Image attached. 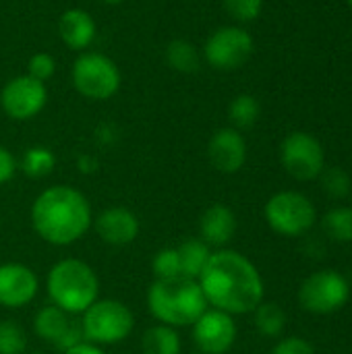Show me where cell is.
<instances>
[{
	"label": "cell",
	"mask_w": 352,
	"mask_h": 354,
	"mask_svg": "<svg viewBox=\"0 0 352 354\" xmlns=\"http://www.w3.org/2000/svg\"><path fill=\"white\" fill-rule=\"evenodd\" d=\"M39 292L37 274L17 261L0 263V307L23 309L35 301Z\"/></svg>",
	"instance_id": "14"
},
{
	"label": "cell",
	"mask_w": 352,
	"mask_h": 354,
	"mask_svg": "<svg viewBox=\"0 0 352 354\" xmlns=\"http://www.w3.org/2000/svg\"><path fill=\"white\" fill-rule=\"evenodd\" d=\"M237 234V216L224 203L210 205L199 218V239L207 247L224 249Z\"/></svg>",
	"instance_id": "17"
},
{
	"label": "cell",
	"mask_w": 352,
	"mask_h": 354,
	"mask_svg": "<svg viewBox=\"0 0 352 354\" xmlns=\"http://www.w3.org/2000/svg\"><path fill=\"white\" fill-rule=\"evenodd\" d=\"M48 100V89L44 81L29 75H19L10 79L0 93V106L4 114L12 120H29L37 116Z\"/></svg>",
	"instance_id": "11"
},
{
	"label": "cell",
	"mask_w": 352,
	"mask_h": 354,
	"mask_svg": "<svg viewBox=\"0 0 352 354\" xmlns=\"http://www.w3.org/2000/svg\"><path fill=\"white\" fill-rule=\"evenodd\" d=\"M166 62L178 73H195L199 68V52L187 39H172L166 46Z\"/></svg>",
	"instance_id": "22"
},
{
	"label": "cell",
	"mask_w": 352,
	"mask_h": 354,
	"mask_svg": "<svg viewBox=\"0 0 352 354\" xmlns=\"http://www.w3.org/2000/svg\"><path fill=\"white\" fill-rule=\"evenodd\" d=\"M197 282L207 305L232 317L253 313L266 292L259 270L234 249L214 251Z\"/></svg>",
	"instance_id": "1"
},
{
	"label": "cell",
	"mask_w": 352,
	"mask_h": 354,
	"mask_svg": "<svg viewBox=\"0 0 352 354\" xmlns=\"http://www.w3.org/2000/svg\"><path fill=\"white\" fill-rule=\"evenodd\" d=\"M351 297L349 280L336 270H322L303 280L299 288V303L305 311L328 315L346 305Z\"/></svg>",
	"instance_id": "8"
},
{
	"label": "cell",
	"mask_w": 352,
	"mask_h": 354,
	"mask_svg": "<svg viewBox=\"0 0 352 354\" xmlns=\"http://www.w3.org/2000/svg\"><path fill=\"white\" fill-rule=\"evenodd\" d=\"M54 71H56V60L48 52H37L27 62V75L37 81L50 79L54 75Z\"/></svg>",
	"instance_id": "30"
},
{
	"label": "cell",
	"mask_w": 352,
	"mask_h": 354,
	"mask_svg": "<svg viewBox=\"0 0 352 354\" xmlns=\"http://www.w3.org/2000/svg\"><path fill=\"white\" fill-rule=\"evenodd\" d=\"M58 31H60L64 46L81 52L89 48L91 41L95 39V21L83 8H68L62 12L58 21Z\"/></svg>",
	"instance_id": "18"
},
{
	"label": "cell",
	"mask_w": 352,
	"mask_h": 354,
	"mask_svg": "<svg viewBox=\"0 0 352 354\" xmlns=\"http://www.w3.org/2000/svg\"><path fill=\"white\" fill-rule=\"evenodd\" d=\"M147 309L158 324L178 330L191 328L210 309V305L197 280L178 276L170 280H156L147 288Z\"/></svg>",
	"instance_id": "3"
},
{
	"label": "cell",
	"mask_w": 352,
	"mask_h": 354,
	"mask_svg": "<svg viewBox=\"0 0 352 354\" xmlns=\"http://www.w3.org/2000/svg\"><path fill=\"white\" fill-rule=\"evenodd\" d=\"M151 272L156 280H170L180 276V259L176 247H164L160 249L151 259Z\"/></svg>",
	"instance_id": "27"
},
{
	"label": "cell",
	"mask_w": 352,
	"mask_h": 354,
	"mask_svg": "<svg viewBox=\"0 0 352 354\" xmlns=\"http://www.w3.org/2000/svg\"><path fill=\"white\" fill-rule=\"evenodd\" d=\"M15 174H17V160L6 147L0 145V185H6L8 180H12Z\"/></svg>",
	"instance_id": "32"
},
{
	"label": "cell",
	"mask_w": 352,
	"mask_h": 354,
	"mask_svg": "<svg viewBox=\"0 0 352 354\" xmlns=\"http://www.w3.org/2000/svg\"><path fill=\"white\" fill-rule=\"evenodd\" d=\"M33 332L39 340L52 344L56 351L64 353L85 340L81 324L73 322L68 313L56 305H46L33 315Z\"/></svg>",
	"instance_id": "13"
},
{
	"label": "cell",
	"mask_w": 352,
	"mask_h": 354,
	"mask_svg": "<svg viewBox=\"0 0 352 354\" xmlns=\"http://www.w3.org/2000/svg\"><path fill=\"white\" fill-rule=\"evenodd\" d=\"M322 178V189L324 193H328L332 199H344L351 193V176L346 174V170L342 168H324V172L319 174Z\"/></svg>",
	"instance_id": "28"
},
{
	"label": "cell",
	"mask_w": 352,
	"mask_h": 354,
	"mask_svg": "<svg viewBox=\"0 0 352 354\" xmlns=\"http://www.w3.org/2000/svg\"><path fill=\"white\" fill-rule=\"evenodd\" d=\"M193 354H199V353H193Z\"/></svg>",
	"instance_id": "38"
},
{
	"label": "cell",
	"mask_w": 352,
	"mask_h": 354,
	"mask_svg": "<svg viewBox=\"0 0 352 354\" xmlns=\"http://www.w3.org/2000/svg\"><path fill=\"white\" fill-rule=\"evenodd\" d=\"M280 160L284 170L297 180L319 178L326 168V153L322 143L303 131H295L282 141Z\"/></svg>",
	"instance_id": "9"
},
{
	"label": "cell",
	"mask_w": 352,
	"mask_h": 354,
	"mask_svg": "<svg viewBox=\"0 0 352 354\" xmlns=\"http://www.w3.org/2000/svg\"><path fill=\"white\" fill-rule=\"evenodd\" d=\"M73 85L87 100H110L120 89V71L106 54L85 52L73 64Z\"/></svg>",
	"instance_id": "7"
},
{
	"label": "cell",
	"mask_w": 352,
	"mask_h": 354,
	"mask_svg": "<svg viewBox=\"0 0 352 354\" xmlns=\"http://www.w3.org/2000/svg\"><path fill=\"white\" fill-rule=\"evenodd\" d=\"M253 54V37L243 27H220L216 29L205 46L203 56L210 66L218 71H234L241 68Z\"/></svg>",
	"instance_id": "10"
},
{
	"label": "cell",
	"mask_w": 352,
	"mask_h": 354,
	"mask_svg": "<svg viewBox=\"0 0 352 354\" xmlns=\"http://www.w3.org/2000/svg\"><path fill=\"white\" fill-rule=\"evenodd\" d=\"M259 112H261L259 102L249 93L237 95L228 106V118H230V122L234 124L237 131L253 127L257 122V118H259Z\"/></svg>",
	"instance_id": "24"
},
{
	"label": "cell",
	"mask_w": 352,
	"mask_h": 354,
	"mask_svg": "<svg viewBox=\"0 0 352 354\" xmlns=\"http://www.w3.org/2000/svg\"><path fill=\"white\" fill-rule=\"evenodd\" d=\"M81 330L87 342L98 346H114L124 342L135 330L133 311L116 299H98L83 315Z\"/></svg>",
	"instance_id": "5"
},
{
	"label": "cell",
	"mask_w": 352,
	"mask_h": 354,
	"mask_svg": "<svg viewBox=\"0 0 352 354\" xmlns=\"http://www.w3.org/2000/svg\"><path fill=\"white\" fill-rule=\"evenodd\" d=\"M56 166V156L48 147H29L21 158V170L29 178H44Z\"/></svg>",
	"instance_id": "23"
},
{
	"label": "cell",
	"mask_w": 352,
	"mask_h": 354,
	"mask_svg": "<svg viewBox=\"0 0 352 354\" xmlns=\"http://www.w3.org/2000/svg\"><path fill=\"white\" fill-rule=\"evenodd\" d=\"M35 234L54 247L79 243L93 224L89 199L75 187L54 185L41 191L31 205Z\"/></svg>",
	"instance_id": "2"
},
{
	"label": "cell",
	"mask_w": 352,
	"mask_h": 354,
	"mask_svg": "<svg viewBox=\"0 0 352 354\" xmlns=\"http://www.w3.org/2000/svg\"><path fill=\"white\" fill-rule=\"evenodd\" d=\"M191 330L199 354H228L237 342L234 317L218 309H207Z\"/></svg>",
	"instance_id": "12"
},
{
	"label": "cell",
	"mask_w": 352,
	"mask_h": 354,
	"mask_svg": "<svg viewBox=\"0 0 352 354\" xmlns=\"http://www.w3.org/2000/svg\"><path fill=\"white\" fill-rule=\"evenodd\" d=\"M322 226H324L326 234L332 241L352 243V207H334V209H330L324 216Z\"/></svg>",
	"instance_id": "25"
},
{
	"label": "cell",
	"mask_w": 352,
	"mask_h": 354,
	"mask_svg": "<svg viewBox=\"0 0 352 354\" xmlns=\"http://www.w3.org/2000/svg\"><path fill=\"white\" fill-rule=\"evenodd\" d=\"M31 354H44V353H31Z\"/></svg>",
	"instance_id": "37"
},
{
	"label": "cell",
	"mask_w": 352,
	"mask_h": 354,
	"mask_svg": "<svg viewBox=\"0 0 352 354\" xmlns=\"http://www.w3.org/2000/svg\"><path fill=\"white\" fill-rule=\"evenodd\" d=\"M79 170L85 172V174L93 172V170H95V160L89 158V156H81V158H79Z\"/></svg>",
	"instance_id": "34"
},
{
	"label": "cell",
	"mask_w": 352,
	"mask_h": 354,
	"mask_svg": "<svg viewBox=\"0 0 352 354\" xmlns=\"http://www.w3.org/2000/svg\"><path fill=\"white\" fill-rule=\"evenodd\" d=\"M176 251L180 259V276L189 280H199L214 253L212 247H207L201 239H187L176 247Z\"/></svg>",
	"instance_id": "19"
},
{
	"label": "cell",
	"mask_w": 352,
	"mask_h": 354,
	"mask_svg": "<svg viewBox=\"0 0 352 354\" xmlns=\"http://www.w3.org/2000/svg\"><path fill=\"white\" fill-rule=\"evenodd\" d=\"M102 2H106V4H120V2H124V0H102Z\"/></svg>",
	"instance_id": "35"
},
{
	"label": "cell",
	"mask_w": 352,
	"mask_h": 354,
	"mask_svg": "<svg viewBox=\"0 0 352 354\" xmlns=\"http://www.w3.org/2000/svg\"><path fill=\"white\" fill-rule=\"evenodd\" d=\"M62 354H106V353H104V348H102V346H98V344H91V342H87V340H83V342H79L77 346H73V348L64 351Z\"/></svg>",
	"instance_id": "33"
},
{
	"label": "cell",
	"mask_w": 352,
	"mask_h": 354,
	"mask_svg": "<svg viewBox=\"0 0 352 354\" xmlns=\"http://www.w3.org/2000/svg\"><path fill=\"white\" fill-rule=\"evenodd\" d=\"M27 353V332L15 319L0 322V354Z\"/></svg>",
	"instance_id": "26"
},
{
	"label": "cell",
	"mask_w": 352,
	"mask_h": 354,
	"mask_svg": "<svg viewBox=\"0 0 352 354\" xmlns=\"http://www.w3.org/2000/svg\"><path fill=\"white\" fill-rule=\"evenodd\" d=\"M268 226L282 236H303L317 222L315 205L297 191H280L266 203Z\"/></svg>",
	"instance_id": "6"
},
{
	"label": "cell",
	"mask_w": 352,
	"mask_h": 354,
	"mask_svg": "<svg viewBox=\"0 0 352 354\" xmlns=\"http://www.w3.org/2000/svg\"><path fill=\"white\" fill-rule=\"evenodd\" d=\"M272 354H315V348L307 340L299 336H290V338H282L274 346Z\"/></svg>",
	"instance_id": "31"
},
{
	"label": "cell",
	"mask_w": 352,
	"mask_h": 354,
	"mask_svg": "<svg viewBox=\"0 0 352 354\" xmlns=\"http://www.w3.org/2000/svg\"><path fill=\"white\" fill-rule=\"evenodd\" d=\"M93 230L102 239V243L110 247H127L137 241L141 224L135 212L122 205H112L102 209L93 218Z\"/></svg>",
	"instance_id": "15"
},
{
	"label": "cell",
	"mask_w": 352,
	"mask_h": 354,
	"mask_svg": "<svg viewBox=\"0 0 352 354\" xmlns=\"http://www.w3.org/2000/svg\"><path fill=\"white\" fill-rule=\"evenodd\" d=\"M255 328L261 336L266 338H278L284 328H286V313L282 311V307L278 303H266L261 301L255 311Z\"/></svg>",
	"instance_id": "21"
},
{
	"label": "cell",
	"mask_w": 352,
	"mask_h": 354,
	"mask_svg": "<svg viewBox=\"0 0 352 354\" xmlns=\"http://www.w3.org/2000/svg\"><path fill=\"white\" fill-rule=\"evenodd\" d=\"M210 164L222 174L239 172L247 162V143L237 129H220L207 143Z\"/></svg>",
	"instance_id": "16"
},
{
	"label": "cell",
	"mask_w": 352,
	"mask_h": 354,
	"mask_svg": "<svg viewBox=\"0 0 352 354\" xmlns=\"http://www.w3.org/2000/svg\"><path fill=\"white\" fill-rule=\"evenodd\" d=\"M224 8L234 21L249 23L261 15L263 0H224Z\"/></svg>",
	"instance_id": "29"
},
{
	"label": "cell",
	"mask_w": 352,
	"mask_h": 354,
	"mask_svg": "<svg viewBox=\"0 0 352 354\" xmlns=\"http://www.w3.org/2000/svg\"><path fill=\"white\" fill-rule=\"evenodd\" d=\"M349 4H351V8H352V0H349Z\"/></svg>",
	"instance_id": "36"
},
{
	"label": "cell",
	"mask_w": 352,
	"mask_h": 354,
	"mask_svg": "<svg viewBox=\"0 0 352 354\" xmlns=\"http://www.w3.org/2000/svg\"><path fill=\"white\" fill-rule=\"evenodd\" d=\"M141 354H183V342L174 328L156 324L141 338Z\"/></svg>",
	"instance_id": "20"
},
{
	"label": "cell",
	"mask_w": 352,
	"mask_h": 354,
	"mask_svg": "<svg viewBox=\"0 0 352 354\" xmlns=\"http://www.w3.org/2000/svg\"><path fill=\"white\" fill-rule=\"evenodd\" d=\"M46 292L50 303L64 313L83 315L100 299V278L89 263L66 257L50 268Z\"/></svg>",
	"instance_id": "4"
}]
</instances>
